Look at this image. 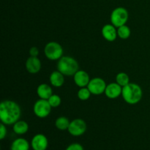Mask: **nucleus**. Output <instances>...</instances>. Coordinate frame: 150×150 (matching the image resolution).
<instances>
[{"mask_svg": "<svg viewBox=\"0 0 150 150\" xmlns=\"http://www.w3.org/2000/svg\"><path fill=\"white\" fill-rule=\"evenodd\" d=\"M107 84L105 81L101 78H95L91 79L87 87L91 93L95 95H99L105 93Z\"/></svg>", "mask_w": 150, "mask_h": 150, "instance_id": "8", "label": "nucleus"}, {"mask_svg": "<svg viewBox=\"0 0 150 150\" xmlns=\"http://www.w3.org/2000/svg\"><path fill=\"white\" fill-rule=\"evenodd\" d=\"M45 57L50 60H59L62 57L63 48L59 43L57 42H50L45 45L44 48Z\"/></svg>", "mask_w": 150, "mask_h": 150, "instance_id": "5", "label": "nucleus"}, {"mask_svg": "<svg viewBox=\"0 0 150 150\" xmlns=\"http://www.w3.org/2000/svg\"><path fill=\"white\" fill-rule=\"evenodd\" d=\"M48 101L52 108H57V107L59 106L60 104H61L62 103L61 98H60L59 95H54V94H53V95L48 98Z\"/></svg>", "mask_w": 150, "mask_h": 150, "instance_id": "22", "label": "nucleus"}, {"mask_svg": "<svg viewBox=\"0 0 150 150\" xmlns=\"http://www.w3.org/2000/svg\"><path fill=\"white\" fill-rule=\"evenodd\" d=\"M37 93L41 99L48 100L53 95V89L47 83H41L38 86Z\"/></svg>", "mask_w": 150, "mask_h": 150, "instance_id": "14", "label": "nucleus"}, {"mask_svg": "<svg viewBox=\"0 0 150 150\" xmlns=\"http://www.w3.org/2000/svg\"><path fill=\"white\" fill-rule=\"evenodd\" d=\"M48 146V139L45 135L41 133L34 136L31 141V146L33 150H46Z\"/></svg>", "mask_w": 150, "mask_h": 150, "instance_id": "9", "label": "nucleus"}, {"mask_svg": "<svg viewBox=\"0 0 150 150\" xmlns=\"http://www.w3.org/2000/svg\"><path fill=\"white\" fill-rule=\"evenodd\" d=\"M70 122L65 117H59L57 119L55 122V125L57 129L60 130H67L70 125Z\"/></svg>", "mask_w": 150, "mask_h": 150, "instance_id": "18", "label": "nucleus"}, {"mask_svg": "<svg viewBox=\"0 0 150 150\" xmlns=\"http://www.w3.org/2000/svg\"><path fill=\"white\" fill-rule=\"evenodd\" d=\"M52 107L48 103V100L40 99L37 101L33 106V111L35 116L39 118H45L50 114Z\"/></svg>", "mask_w": 150, "mask_h": 150, "instance_id": "6", "label": "nucleus"}, {"mask_svg": "<svg viewBox=\"0 0 150 150\" xmlns=\"http://www.w3.org/2000/svg\"><path fill=\"white\" fill-rule=\"evenodd\" d=\"M91 95H92V93L90 92L89 89H88L87 86L80 88V89H79L77 94L78 98H79V100L83 101L87 100L90 98Z\"/></svg>", "mask_w": 150, "mask_h": 150, "instance_id": "21", "label": "nucleus"}, {"mask_svg": "<svg viewBox=\"0 0 150 150\" xmlns=\"http://www.w3.org/2000/svg\"><path fill=\"white\" fill-rule=\"evenodd\" d=\"M129 18L128 11L125 7H119L114 9L111 14V24L117 28L125 25Z\"/></svg>", "mask_w": 150, "mask_h": 150, "instance_id": "4", "label": "nucleus"}, {"mask_svg": "<svg viewBox=\"0 0 150 150\" xmlns=\"http://www.w3.org/2000/svg\"><path fill=\"white\" fill-rule=\"evenodd\" d=\"M67 130L73 136H82L86 130V123L81 119L73 120L70 122Z\"/></svg>", "mask_w": 150, "mask_h": 150, "instance_id": "7", "label": "nucleus"}, {"mask_svg": "<svg viewBox=\"0 0 150 150\" xmlns=\"http://www.w3.org/2000/svg\"><path fill=\"white\" fill-rule=\"evenodd\" d=\"M29 54H30V57H38V56L39 55V50H38V48L37 47H32L29 49Z\"/></svg>", "mask_w": 150, "mask_h": 150, "instance_id": "25", "label": "nucleus"}, {"mask_svg": "<svg viewBox=\"0 0 150 150\" xmlns=\"http://www.w3.org/2000/svg\"><path fill=\"white\" fill-rule=\"evenodd\" d=\"M5 125H4V123L2 122L0 125V139H1V140H3V139L6 137V136H7V130Z\"/></svg>", "mask_w": 150, "mask_h": 150, "instance_id": "23", "label": "nucleus"}, {"mask_svg": "<svg viewBox=\"0 0 150 150\" xmlns=\"http://www.w3.org/2000/svg\"><path fill=\"white\" fill-rule=\"evenodd\" d=\"M29 143L23 138H18L14 140L10 146V150H29Z\"/></svg>", "mask_w": 150, "mask_h": 150, "instance_id": "16", "label": "nucleus"}, {"mask_svg": "<svg viewBox=\"0 0 150 150\" xmlns=\"http://www.w3.org/2000/svg\"><path fill=\"white\" fill-rule=\"evenodd\" d=\"M50 83L53 86L61 87L64 83V76L59 70L51 73L49 78Z\"/></svg>", "mask_w": 150, "mask_h": 150, "instance_id": "15", "label": "nucleus"}, {"mask_svg": "<svg viewBox=\"0 0 150 150\" xmlns=\"http://www.w3.org/2000/svg\"><path fill=\"white\" fill-rule=\"evenodd\" d=\"M122 87L116 82L107 85L105 94L107 98L110 99H116L122 95Z\"/></svg>", "mask_w": 150, "mask_h": 150, "instance_id": "11", "label": "nucleus"}, {"mask_svg": "<svg viewBox=\"0 0 150 150\" xmlns=\"http://www.w3.org/2000/svg\"><path fill=\"white\" fill-rule=\"evenodd\" d=\"M73 80L75 83L80 88L87 86L90 81L89 74L84 70H79L73 76Z\"/></svg>", "mask_w": 150, "mask_h": 150, "instance_id": "10", "label": "nucleus"}, {"mask_svg": "<svg viewBox=\"0 0 150 150\" xmlns=\"http://www.w3.org/2000/svg\"><path fill=\"white\" fill-rule=\"evenodd\" d=\"M102 35L104 39L106 40L107 41L113 42L117 39L118 36L117 27L113 24L105 25L102 29Z\"/></svg>", "mask_w": 150, "mask_h": 150, "instance_id": "12", "label": "nucleus"}, {"mask_svg": "<svg viewBox=\"0 0 150 150\" xmlns=\"http://www.w3.org/2000/svg\"><path fill=\"white\" fill-rule=\"evenodd\" d=\"M13 131L17 135H23L29 130V125L23 120H18L13 124Z\"/></svg>", "mask_w": 150, "mask_h": 150, "instance_id": "17", "label": "nucleus"}, {"mask_svg": "<svg viewBox=\"0 0 150 150\" xmlns=\"http://www.w3.org/2000/svg\"><path fill=\"white\" fill-rule=\"evenodd\" d=\"M116 82L123 87L130 83V77L127 73L122 72L118 73L116 76Z\"/></svg>", "mask_w": 150, "mask_h": 150, "instance_id": "20", "label": "nucleus"}, {"mask_svg": "<svg viewBox=\"0 0 150 150\" xmlns=\"http://www.w3.org/2000/svg\"><path fill=\"white\" fill-rule=\"evenodd\" d=\"M21 114L20 106L14 101L6 100L0 104V120L6 125H11L18 121Z\"/></svg>", "mask_w": 150, "mask_h": 150, "instance_id": "1", "label": "nucleus"}, {"mask_svg": "<svg viewBox=\"0 0 150 150\" xmlns=\"http://www.w3.org/2000/svg\"><path fill=\"white\" fill-rule=\"evenodd\" d=\"M143 95L142 89L139 85L134 83H129L123 86L122 96L127 103L134 105L141 101Z\"/></svg>", "mask_w": 150, "mask_h": 150, "instance_id": "2", "label": "nucleus"}, {"mask_svg": "<svg viewBox=\"0 0 150 150\" xmlns=\"http://www.w3.org/2000/svg\"><path fill=\"white\" fill-rule=\"evenodd\" d=\"M65 150H84L81 144L78 143H73L69 145Z\"/></svg>", "mask_w": 150, "mask_h": 150, "instance_id": "24", "label": "nucleus"}, {"mask_svg": "<svg viewBox=\"0 0 150 150\" xmlns=\"http://www.w3.org/2000/svg\"><path fill=\"white\" fill-rule=\"evenodd\" d=\"M26 68L29 73L32 74L38 73L41 69L40 60L38 57H29L26 62Z\"/></svg>", "mask_w": 150, "mask_h": 150, "instance_id": "13", "label": "nucleus"}, {"mask_svg": "<svg viewBox=\"0 0 150 150\" xmlns=\"http://www.w3.org/2000/svg\"><path fill=\"white\" fill-rule=\"evenodd\" d=\"M130 34H131L130 29L126 24L117 28V35H118L119 38H120L121 39H127L130 36Z\"/></svg>", "mask_w": 150, "mask_h": 150, "instance_id": "19", "label": "nucleus"}, {"mask_svg": "<svg viewBox=\"0 0 150 150\" xmlns=\"http://www.w3.org/2000/svg\"><path fill=\"white\" fill-rule=\"evenodd\" d=\"M57 69L64 76H73L79 70V65L78 62L73 57L64 56L59 59Z\"/></svg>", "mask_w": 150, "mask_h": 150, "instance_id": "3", "label": "nucleus"}]
</instances>
